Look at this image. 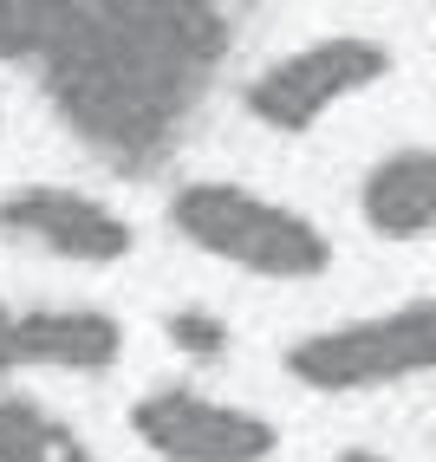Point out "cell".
Instances as JSON below:
<instances>
[{"instance_id":"cell-2","label":"cell","mask_w":436,"mask_h":462,"mask_svg":"<svg viewBox=\"0 0 436 462\" xmlns=\"http://www.w3.org/2000/svg\"><path fill=\"white\" fill-rule=\"evenodd\" d=\"M170 228L190 241V248L215 254L222 267H241L255 281H320L332 273V235L300 215L293 202H274L261 189H241V182L202 176L182 182L170 196Z\"/></svg>"},{"instance_id":"cell-10","label":"cell","mask_w":436,"mask_h":462,"mask_svg":"<svg viewBox=\"0 0 436 462\" xmlns=\"http://www.w3.org/2000/svg\"><path fill=\"white\" fill-rule=\"evenodd\" d=\"M163 338L182 358H228V346H235L228 319H215L209 306H170V313H163Z\"/></svg>"},{"instance_id":"cell-7","label":"cell","mask_w":436,"mask_h":462,"mask_svg":"<svg viewBox=\"0 0 436 462\" xmlns=\"http://www.w3.org/2000/svg\"><path fill=\"white\" fill-rule=\"evenodd\" d=\"M117 358H124V319L98 313V306H33L14 319V365L98 378Z\"/></svg>"},{"instance_id":"cell-6","label":"cell","mask_w":436,"mask_h":462,"mask_svg":"<svg viewBox=\"0 0 436 462\" xmlns=\"http://www.w3.org/2000/svg\"><path fill=\"white\" fill-rule=\"evenodd\" d=\"M0 235L26 241V248H46L59 261H79V267H117L124 254H137V228L111 202L66 189V182H20V189H7L0 196Z\"/></svg>"},{"instance_id":"cell-1","label":"cell","mask_w":436,"mask_h":462,"mask_svg":"<svg viewBox=\"0 0 436 462\" xmlns=\"http://www.w3.org/2000/svg\"><path fill=\"white\" fill-rule=\"evenodd\" d=\"M235 14L209 0H52L33 72L52 117L117 176H157L215 72Z\"/></svg>"},{"instance_id":"cell-9","label":"cell","mask_w":436,"mask_h":462,"mask_svg":"<svg viewBox=\"0 0 436 462\" xmlns=\"http://www.w3.org/2000/svg\"><path fill=\"white\" fill-rule=\"evenodd\" d=\"M0 462H98V456L46 404H33L20 391H0Z\"/></svg>"},{"instance_id":"cell-8","label":"cell","mask_w":436,"mask_h":462,"mask_svg":"<svg viewBox=\"0 0 436 462\" xmlns=\"http://www.w3.org/2000/svg\"><path fill=\"white\" fill-rule=\"evenodd\" d=\"M358 215L378 241H423L436 235V150L404 143L378 157L358 182Z\"/></svg>"},{"instance_id":"cell-12","label":"cell","mask_w":436,"mask_h":462,"mask_svg":"<svg viewBox=\"0 0 436 462\" xmlns=\"http://www.w3.org/2000/svg\"><path fill=\"white\" fill-rule=\"evenodd\" d=\"M14 319H20V313L0 306V372H14Z\"/></svg>"},{"instance_id":"cell-13","label":"cell","mask_w":436,"mask_h":462,"mask_svg":"<svg viewBox=\"0 0 436 462\" xmlns=\"http://www.w3.org/2000/svg\"><path fill=\"white\" fill-rule=\"evenodd\" d=\"M332 462H391V456H378V449H339Z\"/></svg>"},{"instance_id":"cell-4","label":"cell","mask_w":436,"mask_h":462,"mask_svg":"<svg viewBox=\"0 0 436 462\" xmlns=\"http://www.w3.org/2000/svg\"><path fill=\"white\" fill-rule=\"evenodd\" d=\"M391 66L397 59H391L385 40L332 33V40H313V46L280 52L274 66H261L255 79H247V91H241V111L255 117L261 131H274V137H306V131H320L346 98L385 85Z\"/></svg>"},{"instance_id":"cell-11","label":"cell","mask_w":436,"mask_h":462,"mask_svg":"<svg viewBox=\"0 0 436 462\" xmlns=\"http://www.w3.org/2000/svg\"><path fill=\"white\" fill-rule=\"evenodd\" d=\"M46 26H52V0H0V59L7 66H33Z\"/></svg>"},{"instance_id":"cell-3","label":"cell","mask_w":436,"mask_h":462,"mask_svg":"<svg viewBox=\"0 0 436 462\" xmlns=\"http://www.w3.org/2000/svg\"><path fill=\"white\" fill-rule=\"evenodd\" d=\"M280 372L300 391H320V397H358V391L436 378V300H411V306L378 313V319L306 332L287 346Z\"/></svg>"},{"instance_id":"cell-5","label":"cell","mask_w":436,"mask_h":462,"mask_svg":"<svg viewBox=\"0 0 436 462\" xmlns=\"http://www.w3.org/2000/svg\"><path fill=\"white\" fill-rule=\"evenodd\" d=\"M131 437L157 462H274L280 430L261 411L190 384H157L131 404Z\"/></svg>"}]
</instances>
